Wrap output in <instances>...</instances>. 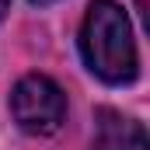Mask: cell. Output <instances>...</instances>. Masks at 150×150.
Wrapping results in <instances>:
<instances>
[{"instance_id": "3", "label": "cell", "mask_w": 150, "mask_h": 150, "mask_svg": "<svg viewBox=\"0 0 150 150\" xmlns=\"http://www.w3.org/2000/svg\"><path fill=\"white\" fill-rule=\"evenodd\" d=\"M91 150H150V140L143 122H136L122 112H112V108H101Z\"/></svg>"}, {"instance_id": "4", "label": "cell", "mask_w": 150, "mask_h": 150, "mask_svg": "<svg viewBox=\"0 0 150 150\" xmlns=\"http://www.w3.org/2000/svg\"><path fill=\"white\" fill-rule=\"evenodd\" d=\"M4 14H7V0H0V18H4Z\"/></svg>"}, {"instance_id": "5", "label": "cell", "mask_w": 150, "mask_h": 150, "mask_svg": "<svg viewBox=\"0 0 150 150\" xmlns=\"http://www.w3.org/2000/svg\"><path fill=\"white\" fill-rule=\"evenodd\" d=\"M32 4H38V7H42V4H56V0H32Z\"/></svg>"}, {"instance_id": "1", "label": "cell", "mask_w": 150, "mask_h": 150, "mask_svg": "<svg viewBox=\"0 0 150 150\" xmlns=\"http://www.w3.org/2000/svg\"><path fill=\"white\" fill-rule=\"evenodd\" d=\"M80 56L87 70L105 84H133L140 74V52L129 14L119 0H91L80 28Z\"/></svg>"}, {"instance_id": "2", "label": "cell", "mask_w": 150, "mask_h": 150, "mask_svg": "<svg viewBox=\"0 0 150 150\" xmlns=\"http://www.w3.org/2000/svg\"><path fill=\"white\" fill-rule=\"evenodd\" d=\"M11 115L32 136H52L67 119V94L45 74L21 77L11 91Z\"/></svg>"}]
</instances>
